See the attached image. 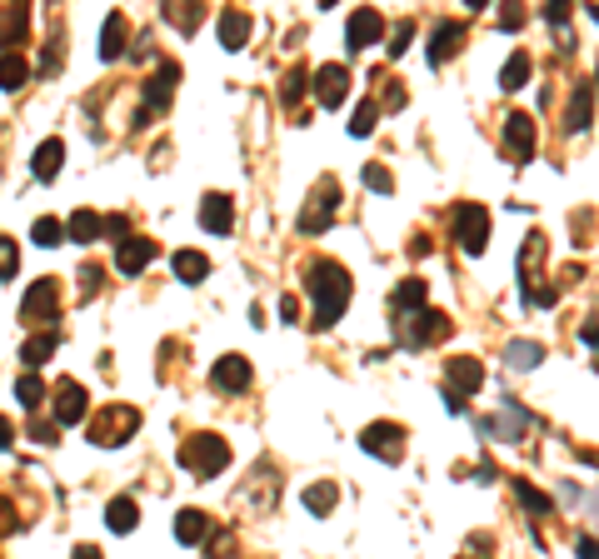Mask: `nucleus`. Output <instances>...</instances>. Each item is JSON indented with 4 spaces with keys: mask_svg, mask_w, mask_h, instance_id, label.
Here are the masks:
<instances>
[{
    "mask_svg": "<svg viewBox=\"0 0 599 559\" xmlns=\"http://www.w3.org/2000/svg\"><path fill=\"white\" fill-rule=\"evenodd\" d=\"M101 285H105V270H101V265H85V270H80V295H85V300L101 290Z\"/></svg>",
    "mask_w": 599,
    "mask_h": 559,
    "instance_id": "46",
    "label": "nucleus"
},
{
    "mask_svg": "<svg viewBox=\"0 0 599 559\" xmlns=\"http://www.w3.org/2000/svg\"><path fill=\"white\" fill-rule=\"evenodd\" d=\"M30 240H36V245H45V250H55V245L65 240V225H61L55 215H40L36 225H30Z\"/></svg>",
    "mask_w": 599,
    "mask_h": 559,
    "instance_id": "37",
    "label": "nucleus"
},
{
    "mask_svg": "<svg viewBox=\"0 0 599 559\" xmlns=\"http://www.w3.org/2000/svg\"><path fill=\"white\" fill-rule=\"evenodd\" d=\"M445 390H455L459 400L465 394H480V385H485V365L480 360H470V355H459V360H449V369H445Z\"/></svg>",
    "mask_w": 599,
    "mask_h": 559,
    "instance_id": "16",
    "label": "nucleus"
},
{
    "mask_svg": "<svg viewBox=\"0 0 599 559\" xmlns=\"http://www.w3.org/2000/svg\"><path fill=\"white\" fill-rule=\"evenodd\" d=\"M105 524H110L115 534H130L135 524H141V505H135L130 495H115L110 505H105Z\"/></svg>",
    "mask_w": 599,
    "mask_h": 559,
    "instance_id": "24",
    "label": "nucleus"
},
{
    "mask_svg": "<svg viewBox=\"0 0 599 559\" xmlns=\"http://www.w3.org/2000/svg\"><path fill=\"white\" fill-rule=\"evenodd\" d=\"M360 445H365V455L384 459V465H400V459H405V425H395V419L365 425V434H360Z\"/></svg>",
    "mask_w": 599,
    "mask_h": 559,
    "instance_id": "9",
    "label": "nucleus"
},
{
    "mask_svg": "<svg viewBox=\"0 0 599 559\" xmlns=\"http://www.w3.org/2000/svg\"><path fill=\"white\" fill-rule=\"evenodd\" d=\"M409 40H415V20H400V26L390 30V45H384V51H390V61H400V55L409 51Z\"/></svg>",
    "mask_w": 599,
    "mask_h": 559,
    "instance_id": "41",
    "label": "nucleus"
},
{
    "mask_svg": "<svg viewBox=\"0 0 599 559\" xmlns=\"http://www.w3.org/2000/svg\"><path fill=\"white\" fill-rule=\"evenodd\" d=\"M55 344H61V330H45V335H30L26 344H20V365L26 369H36V365H45V360L55 355Z\"/></svg>",
    "mask_w": 599,
    "mask_h": 559,
    "instance_id": "27",
    "label": "nucleus"
},
{
    "mask_svg": "<svg viewBox=\"0 0 599 559\" xmlns=\"http://www.w3.org/2000/svg\"><path fill=\"white\" fill-rule=\"evenodd\" d=\"M205 534H210V514H205V509H180L175 514V539L180 545H200Z\"/></svg>",
    "mask_w": 599,
    "mask_h": 559,
    "instance_id": "26",
    "label": "nucleus"
},
{
    "mask_svg": "<svg viewBox=\"0 0 599 559\" xmlns=\"http://www.w3.org/2000/svg\"><path fill=\"white\" fill-rule=\"evenodd\" d=\"M15 400H20L26 409H36L40 400H45V385H40V375H36V369H26V375L15 380Z\"/></svg>",
    "mask_w": 599,
    "mask_h": 559,
    "instance_id": "38",
    "label": "nucleus"
},
{
    "mask_svg": "<svg viewBox=\"0 0 599 559\" xmlns=\"http://www.w3.org/2000/svg\"><path fill=\"white\" fill-rule=\"evenodd\" d=\"M524 26V11L520 5H505V11H499V30H520Z\"/></svg>",
    "mask_w": 599,
    "mask_h": 559,
    "instance_id": "50",
    "label": "nucleus"
},
{
    "mask_svg": "<svg viewBox=\"0 0 599 559\" xmlns=\"http://www.w3.org/2000/svg\"><path fill=\"white\" fill-rule=\"evenodd\" d=\"M125 36H130L125 11H110V15H105V30H101V45H95V55H101V61H120V55H125Z\"/></svg>",
    "mask_w": 599,
    "mask_h": 559,
    "instance_id": "19",
    "label": "nucleus"
},
{
    "mask_svg": "<svg viewBox=\"0 0 599 559\" xmlns=\"http://www.w3.org/2000/svg\"><path fill=\"white\" fill-rule=\"evenodd\" d=\"M579 335H585V344L595 350V365H599V320H589V325H585Z\"/></svg>",
    "mask_w": 599,
    "mask_h": 559,
    "instance_id": "52",
    "label": "nucleus"
},
{
    "mask_svg": "<svg viewBox=\"0 0 599 559\" xmlns=\"http://www.w3.org/2000/svg\"><path fill=\"white\" fill-rule=\"evenodd\" d=\"M166 20L175 30H185V36H190V30L205 20V5H166Z\"/></svg>",
    "mask_w": 599,
    "mask_h": 559,
    "instance_id": "39",
    "label": "nucleus"
},
{
    "mask_svg": "<svg viewBox=\"0 0 599 559\" xmlns=\"http://www.w3.org/2000/svg\"><path fill=\"white\" fill-rule=\"evenodd\" d=\"M380 85H384V110H400V105L409 101V95H405V85H400V80H380Z\"/></svg>",
    "mask_w": 599,
    "mask_h": 559,
    "instance_id": "48",
    "label": "nucleus"
},
{
    "mask_svg": "<svg viewBox=\"0 0 599 559\" xmlns=\"http://www.w3.org/2000/svg\"><path fill=\"white\" fill-rule=\"evenodd\" d=\"M175 275L185 280V285H200V280L210 275V260H205L200 250H175Z\"/></svg>",
    "mask_w": 599,
    "mask_h": 559,
    "instance_id": "31",
    "label": "nucleus"
},
{
    "mask_svg": "<svg viewBox=\"0 0 599 559\" xmlns=\"http://www.w3.org/2000/svg\"><path fill=\"white\" fill-rule=\"evenodd\" d=\"M365 185H370V190H380V195H390V190H395V175L375 160V166H365Z\"/></svg>",
    "mask_w": 599,
    "mask_h": 559,
    "instance_id": "44",
    "label": "nucleus"
},
{
    "mask_svg": "<svg viewBox=\"0 0 599 559\" xmlns=\"http://www.w3.org/2000/svg\"><path fill=\"white\" fill-rule=\"evenodd\" d=\"M65 235H70L76 245H90L95 235H101V215H95V210H76V215L65 220Z\"/></svg>",
    "mask_w": 599,
    "mask_h": 559,
    "instance_id": "33",
    "label": "nucleus"
},
{
    "mask_svg": "<svg viewBox=\"0 0 599 559\" xmlns=\"http://www.w3.org/2000/svg\"><path fill=\"white\" fill-rule=\"evenodd\" d=\"M200 225L210 230V235H230V225H235V200L210 190V195L200 200Z\"/></svg>",
    "mask_w": 599,
    "mask_h": 559,
    "instance_id": "18",
    "label": "nucleus"
},
{
    "mask_svg": "<svg viewBox=\"0 0 599 559\" xmlns=\"http://www.w3.org/2000/svg\"><path fill=\"white\" fill-rule=\"evenodd\" d=\"M230 465V445L220 434H190L185 445H180V470H190L195 480H210Z\"/></svg>",
    "mask_w": 599,
    "mask_h": 559,
    "instance_id": "3",
    "label": "nucleus"
},
{
    "mask_svg": "<svg viewBox=\"0 0 599 559\" xmlns=\"http://www.w3.org/2000/svg\"><path fill=\"white\" fill-rule=\"evenodd\" d=\"M579 459H585V465H595V470H599V450H579Z\"/></svg>",
    "mask_w": 599,
    "mask_h": 559,
    "instance_id": "58",
    "label": "nucleus"
},
{
    "mask_svg": "<svg viewBox=\"0 0 599 559\" xmlns=\"http://www.w3.org/2000/svg\"><path fill=\"white\" fill-rule=\"evenodd\" d=\"M65 166V145L61 140H40V150L30 155V170H36V180H55Z\"/></svg>",
    "mask_w": 599,
    "mask_h": 559,
    "instance_id": "23",
    "label": "nucleus"
},
{
    "mask_svg": "<svg viewBox=\"0 0 599 559\" xmlns=\"http://www.w3.org/2000/svg\"><path fill=\"white\" fill-rule=\"evenodd\" d=\"M459 45H465V26H459V20H440L434 36H430V65H445Z\"/></svg>",
    "mask_w": 599,
    "mask_h": 559,
    "instance_id": "21",
    "label": "nucleus"
},
{
    "mask_svg": "<svg viewBox=\"0 0 599 559\" xmlns=\"http://www.w3.org/2000/svg\"><path fill=\"white\" fill-rule=\"evenodd\" d=\"M15 270H20V245L11 235H0V280H11Z\"/></svg>",
    "mask_w": 599,
    "mask_h": 559,
    "instance_id": "42",
    "label": "nucleus"
},
{
    "mask_svg": "<svg viewBox=\"0 0 599 559\" xmlns=\"http://www.w3.org/2000/svg\"><path fill=\"white\" fill-rule=\"evenodd\" d=\"M280 320H290V325L300 320V300H295V295H285V300H280Z\"/></svg>",
    "mask_w": 599,
    "mask_h": 559,
    "instance_id": "54",
    "label": "nucleus"
},
{
    "mask_svg": "<svg viewBox=\"0 0 599 559\" xmlns=\"http://www.w3.org/2000/svg\"><path fill=\"white\" fill-rule=\"evenodd\" d=\"M65 65V45H61V30L51 36V45H45V55H40V76H55Z\"/></svg>",
    "mask_w": 599,
    "mask_h": 559,
    "instance_id": "43",
    "label": "nucleus"
},
{
    "mask_svg": "<svg viewBox=\"0 0 599 559\" xmlns=\"http://www.w3.org/2000/svg\"><path fill=\"white\" fill-rule=\"evenodd\" d=\"M70 559H105V555L95 545H76V555H70Z\"/></svg>",
    "mask_w": 599,
    "mask_h": 559,
    "instance_id": "57",
    "label": "nucleus"
},
{
    "mask_svg": "<svg viewBox=\"0 0 599 559\" xmlns=\"http://www.w3.org/2000/svg\"><path fill=\"white\" fill-rule=\"evenodd\" d=\"M595 520H599V495H595Z\"/></svg>",
    "mask_w": 599,
    "mask_h": 559,
    "instance_id": "60",
    "label": "nucleus"
},
{
    "mask_svg": "<svg viewBox=\"0 0 599 559\" xmlns=\"http://www.w3.org/2000/svg\"><path fill=\"white\" fill-rule=\"evenodd\" d=\"M505 365H514V369L545 365V344H539V340H510V344H505Z\"/></svg>",
    "mask_w": 599,
    "mask_h": 559,
    "instance_id": "29",
    "label": "nucleus"
},
{
    "mask_svg": "<svg viewBox=\"0 0 599 559\" xmlns=\"http://www.w3.org/2000/svg\"><path fill=\"white\" fill-rule=\"evenodd\" d=\"M455 245L465 255H485V245H490V210L485 205L465 200L455 210Z\"/></svg>",
    "mask_w": 599,
    "mask_h": 559,
    "instance_id": "6",
    "label": "nucleus"
},
{
    "mask_svg": "<svg viewBox=\"0 0 599 559\" xmlns=\"http://www.w3.org/2000/svg\"><path fill=\"white\" fill-rule=\"evenodd\" d=\"M135 430H141V409L135 405H101V415L90 419V445L115 450V445H125Z\"/></svg>",
    "mask_w": 599,
    "mask_h": 559,
    "instance_id": "4",
    "label": "nucleus"
},
{
    "mask_svg": "<svg viewBox=\"0 0 599 559\" xmlns=\"http://www.w3.org/2000/svg\"><path fill=\"white\" fill-rule=\"evenodd\" d=\"M440 400H445V409H449V415H465V409H470V405H465V400H459L455 390H440Z\"/></svg>",
    "mask_w": 599,
    "mask_h": 559,
    "instance_id": "53",
    "label": "nucleus"
},
{
    "mask_svg": "<svg viewBox=\"0 0 599 559\" xmlns=\"http://www.w3.org/2000/svg\"><path fill=\"white\" fill-rule=\"evenodd\" d=\"M375 120H380V101H365V105L355 110V120H350V135L365 140V135L375 130Z\"/></svg>",
    "mask_w": 599,
    "mask_h": 559,
    "instance_id": "40",
    "label": "nucleus"
},
{
    "mask_svg": "<svg viewBox=\"0 0 599 559\" xmlns=\"http://www.w3.org/2000/svg\"><path fill=\"white\" fill-rule=\"evenodd\" d=\"M449 330H455V325H449V315H440V310H415V315H405L400 320V344H405V350H425V344H440V340H449Z\"/></svg>",
    "mask_w": 599,
    "mask_h": 559,
    "instance_id": "5",
    "label": "nucleus"
},
{
    "mask_svg": "<svg viewBox=\"0 0 599 559\" xmlns=\"http://www.w3.org/2000/svg\"><path fill=\"white\" fill-rule=\"evenodd\" d=\"M524 80H530V55L514 51L510 61H505V70H499V90H520Z\"/></svg>",
    "mask_w": 599,
    "mask_h": 559,
    "instance_id": "36",
    "label": "nucleus"
},
{
    "mask_svg": "<svg viewBox=\"0 0 599 559\" xmlns=\"http://www.w3.org/2000/svg\"><path fill=\"white\" fill-rule=\"evenodd\" d=\"M305 290L310 300H315V330H330L335 320L344 315V305H350V270L340 265V260H315V265L305 270Z\"/></svg>",
    "mask_w": 599,
    "mask_h": 559,
    "instance_id": "1",
    "label": "nucleus"
},
{
    "mask_svg": "<svg viewBox=\"0 0 599 559\" xmlns=\"http://www.w3.org/2000/svg\"><path fill=\"white\" fill-rule=\"evenodd\" d=\"M574 555H579V559H599V539H595V534H579V539H574Z\"/></svg>",
    "mask_w": 599,
    "mask_h": 559,
    "instance_id": "51",
    "label": "nucleus"
},
{
    "mask_svg": "<svg viewBox=\"0 0 599 559\" xmlns=\"http://www.w3.org/2000/svg\"><path fill=\"white\" fill-rule=\"evenodd\" d=\"M305 95H310V70H305V65H290L285 80H280V105H285V110H295Z\"/></svg>",
    "mask_w": 599,
    "mask_h": 559,
    "instance_id": "28",
    "label": "nucleus"
},
{
    "mask_svg": "<svg viewBox=\"0 0 599 559\" xmlns=\"http://www.w3.org/2000/svg\"><path fill=\"white\" fill-rule=\"evenodd\" d=\"M305 509L310 514H330L335 505H340V484H330V480H315V484H305Z\"/></svg>",
    "mask_w": 599,
    "mask_h": 559,
    "instance_id": "30",
    "label": "nucleus"
},
{
    "mask_svg": "<svg viewBox=\"0 0 599 559\" xmlns=\"http://www.w3.org/2000/svg\"><path fill=\"white\" fill-rule=\"evenodd\" d=\"M425 305H430V285L415 280V275L400 280V285H395V310H400V315H415V310H425Z\"/></svg>",
    "mask_w": 599,
    "mask_h": 559,
    "instance_id": "25",
    "label": "nucleus"
},
{
    "mask_svg": "<svg viewBox=\"0 0 599 559\" xmlns=\"http://www.w3.org/2000/svg\"><path fill=\"white\" fill-rule=\"evenodd\" d=\"M245 40H250V15L220 11V45H225V51H245Z\"/></svg>",
    "mask_w": 599,
    "mask_h": 559,
    "instance_id": "22",
    "label": "nucleus"
},
{
    "mask_svg": "<svg viewBox=\"0 0 599 559\" xmlns=\"http://www.w3.org/2000/svg\"><path fill=\"white\" fill-rule=\"evenodd\" d=\"M530 425H535V415H530V409H524L520 400H499V409L485 419V430H490V434H499L505 445H514V440H520V434L530 430Z\"/></svg>",
    "mask_w": 599,
    "mask_h": 559,
    "instance_id": "13",
    "label": "nucleus"
},
{
    "mask_svg": "<svg viewBox=\"0 0 599 559\" xmlns=\"http://www.w3.org/2000/svg\"><path fill=\"white\" fill-rule=\"evenodd\" d=\"M155 255H160V250H155V240H145V235H130V240H120V250H115V265H120V275H141Z\"/></svg>",
    "mask_w": 599,
    "mask_h": 559,
    "instance_id": "17",
    "label": "nucleus"
},
{
    "mask_svg": "<svg viewBox=\"0 0 599 559\" xmlns=\"http://www.w3.org/2000/svg\"><path fill=\"white\" fill-rule=\"evenodd\" d=\"M589 115H595V90L579 85L570 95V120H564V126H570V130H589Z\"/></svg>",
    "mask_w": 599,
    "mask_h": 559,
    "instance_id": "34",
    "label": "nucleus"
},
{
    "mask_svg": "<svg viewBox=\"0 0 599 559\" xmlns=\"http://www.w3.org/2000/svg\"><path fill=\"white\" fill-rule=\"evenodd\" d=\"M55 425H61V430H65V425H80V419H85V409H90V400H85V385H80V380H61V385H55Z\"/></svg>",
    "mask_w": 599,
    "mask_h": 559,
    "instance_id": "14",
    "label": "nucleus"
},
{
    "mask_svg": "<svg viewBox=\"0 0 599 559\" xmlns=\"http://www.w3.org/2000/svg\"><path fill=\"white\" fill-rule=\"evenodd\" d=\"M434 245H430V235H415V240H409V255H430Z\"/></svg>",
    "mask_w": 599,
    "mask_h": 559,
    "instance_id": "55",
    "label": "nucleus"
},
{
    "mask_svg": "<svg viewBox=\"0 0 599 559\" xmlns=\"http://www.w3.org/2000/svg\"><path fill=\"white\" fill-rule=\"evenodd\" d=\"M535 135H539V126L520 110L505 115V126H499V145H505V155H510L514 166H530L535 160Z\"/></svg>",
    "mask_w": 599,
    "mask_h": 559,
    "instance_id": "8",
    "label": "nucleus"
},
{
    "mask_svg": "<svg viewBox=\"0 0 599 559\" xmlns=\"http://www.w3.org/2000/svg\"><path fill=\"white\" fill-rule=\"evenodd\" d=\"M250 380H255V369H250L245 355H225V360H215V369H210V385H215V390H230V394L250 390Z\"/></svg>",
    "mask_w": 599,
    "mask_h": 559,
    "instance_id": "15",
    "label": "nucleus"
},
{
    "mask_svg": "<svg viewBox=\"0 0 599 559\" xmlns=\"http://www.w3.org/2000/svg\"><path fill=\"white\" fill-rule=\"evenodd\" d=\"M310 90H315V101L325 105V110H340V101L350 95V70H344L340 61L320 65L315 76H310Z\"/></svg>",
    "mask_w": 599,
    "mask_h": 559,
    "instance_id": "11",
    "label": "nucleus"
},
{
    "mask_svg": "<svg viewBox=\"0 0 599 559\" xmlns=\"http://www.w3.org/2000/svg\"><path fill=\"white\" fill-rule=\"evenodd\" d=\"M30 80V61L20 51L15 55H0V90H20Z\"/></svg>",
    "mask_w": 599,
    "mask_h": 559,
    "instance_id": "32",
    "label": "nucleus"
},
{
    "mask_svg": "<svg viewBox=\"0 0 599 559\" xmlns=\"http://www.w3.org/2000/svg\"><path fill=\"white\" fill-rule=\"evenodd\" d=\"M20 320H30V325H51V320H61V280H36L26 295H20Z\"/></svg>",
    "mask_w": 599,
    "mask_h": 559,
    "instance_id": "7",
    "label": "nucleus"
},
{
    "mask_svg": "<svg viewBox=\"0 0 599 559\" xmlns=\"http://www.w3.org/2000/svg\"><path fill=\"white\" fill-rule=\"evenodd\" d=\"M26 30H30V11H26V5H0V51L15 55V45L26 40Z\"/></svg>",
    "mask_w": 599,
    "mask_h": 559,
    "instance_id": "20",
    "label": "nucleus"
},
{
    "mask_svg": "<svg viewBox=\"0 0 599 559\" xmlns=\"http://www.w3.org/2000/svg\"><path fill=\"white\" fill-rule=\"evenodd\" d=\"M570 5H564V0H554V5H545V20H549V26H570Z\"/></svg>",
    "mask_w": 599,
    "mask_h": 559,
    "instance_id": "49",
    "label": "nucleus"
},
{
    "mask_svg": "<svg viewBox=\"0 0 599 559\" xmlns=\"http://www.w3.org/2000/svg\"><path fill=\"white\" fill-rule=\"evenodd\" d=\"M11 440H15V430H11V419L0 415V450H11Z\"/></svg>",
    "mask_w": 599,
    "mask_h": 559,
    "instance_id": "56",
    "label": "nucleus"
},
{
    "mask_svg": "<svg viewBox=\"0 0 599 559\" xmlns=\"http://www.w3.org/2000/svg\"><path fill=\"white\" fill-rule=\"evenodd\" d=\"M101 235H110V240H130V220H125V215L101 220Z\"/></svg>",
    "mask_w": 599,
    "mask_h": 559,
    "instance_id": "47",
    "label": "nucleus"
},
{
    "mask_svg": "<svg viewBox=\"0 0 599 559\" xmlns=\"http://www.w3.org/2000/svg\"><path fill=\"white\" fill-rule=\"evenodd\" d=\"M510 490H514V499H520V505L530 509L535 520H539V514H549V509H554V505H549V495H545V490H535V484H524V480H510Z\"/></svg>",
    "mask_w": 599,
    "mask_h": 559,
    "instance_id": "35",
    "label": "nucleus"
},
{
    "mask_svg": "<svg viewBox=\"0 0 599 559\" xmlns=\"http://www.w3.org/2000/svg\"><path fill=\"white\" fill-rule=\"evenodd\" d=\"M30 440H36V445H55V440H61V425H55V419H30Z\"/></svg>",
    "mask_w": 599,
    "mask_h": 559,
    "instance_id": "45",
    "label": "nucleus"
},
{
    "mask_svg": "<svg viewBox=\"0 0 599 559\" xmlns=\"http://www.w3.org/2000/svg\"><path fill=\"white\" fill-rule=\"evenodd\" d=\"M175 85H180V65L166 61L150 80H145V110L135 115V126H141V120H150V115H160V110H170V101H175Z\"/></svg>",
    "mask_w": 599,
    "mask_h": 559,
    "instance_id": "10",
    "label": "nucleus"
},
{
    "mask_svg": "<svg viewBox=\"0 0 599 559\" xmlns=\"http://www.w3.org/2000/svg\"><path fill=\"white\" fill-rule=\"evenodd\" d=\"M589 15H595V20H599V5H589Z\"/></svg>",
    "mask_w": 599,
    "mask_h": 559,
    "instance_id": "59",
    "label": "nucleus"
},
{
    "mask_svg": "<svg viewBox=\"0 0 599 559\" xmlns=\"http://www.w3.org/2000/svg\"><path fill=\"white\" fill-rule=\"evenodd\" d=\"M340 200H344V190H340V180L335 175H325L310 190V200H305V210H300V235H325V230L335 225V215H340Z\"/></svg>",
    "mask_w": 599,
    "mask_h": 559,
    "instance_id": "2",
    "label": "nucleus"
},
{
    "mask_svg": "<svg viewBox=\"0 0 599 559\" xmlns=\"http://www.w3.org/2000/svg\"><path fill=\"white\" fill-rule=\"evenodd\" d=\"M380 36H384V15L375 11V5L350 11V20H344V45H350V51H370Z\"/></svg>",
    "mask_w": 599,
    "mask_h": 559,
    "instance_id": "12",
    "label": "nucleus"
}]
</instances>
